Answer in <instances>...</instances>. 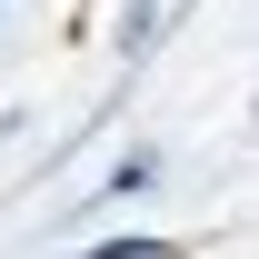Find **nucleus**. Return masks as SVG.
Instances as JSON below:
<instances>
[{"label":"nucleus","mask_w":259,"mask_h":259,"mask_svg":"<svg viewBox=\"0 0 259 259\" xmlns=\"http://www.w3.org/2000/svg\"><path fill=\"white\" fill-rule=\"evenodd\" d=\"M80 259H190L180 239H160V229H100Z\"/></svg>","instance_id":"f257e3e1"},{"label":"nucleus","mask_w":259,"mask_h":259,"mask_svg":"<svg viewBox=\"0 0 259 259\" xmlns=\"http://www.w3.org/2000/svg\"><path fill=\"white\" fill-rule=\"evenodd\" d=\"M150 180H160V150H120L100 169V199H150Z\"/></svg>","instance_id":"f03ea898"}]
</instances>
